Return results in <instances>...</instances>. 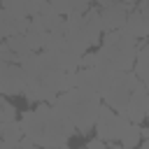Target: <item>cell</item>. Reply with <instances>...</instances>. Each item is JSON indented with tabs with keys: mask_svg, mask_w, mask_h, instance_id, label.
<instances>
[{
	"mask_svg": "<svg viewBox=\"0 0 149 149\" xmlns=\"http://www.w3.org/2000/svg\"><path fill=\"white\" fill-rule=\"evenodd\" d=\"M93 5V0H70V7H72V12H86L88 7Z\"/></svg>",
	"mask_w": 149,
	"mask_h": 149,
	"instance_id": "cell-16",
	"label": "cell"
},
{
	"mask_svg": "<svg viewBox=\"0 0 149 149\" xmlns=\"http://www.w3.org/2000/svg\"><path fill=\"white\" fill-rule=\"evenodd\" d=\"M130 119H126L121 112H114L109 105H100V112H98V119H95V126H93V133L98 137H102L107 142V147H121L119 140L121 135L130 128Z\"/></svg>",
	"mask_w": 149,
	"mask_h": 149,
	"instance_id": "cell-4",
	"label": "cell"
},
{
	"mask_svg": "<svg viewBox=\"0 0 149 149\" xmlns=\"http://www.w3.org/2000/svg\"><path fill=\"white\" fill-rule=\"evenodd\" d=\"M123 30L130 33L133 37H137V40H144V37H149V21H147V19L133 7V9L128 12V16H126Z\"/></svg>",
	"mask_w": 149,
	"mask_h": 149,
	"instance_id": "cell-9",
	"label": "cell"
},
{
	"mask_svg": "<svg viewBox=\"0 0 149 149\" xmlns=\"http://www.w3.org/2000/svg\"><path fill=\"white\" fill-rule=\"evenodd\" d=\"M93 2H100V0H93Z\"/></svg>",
	"mask_w": 149,
	"mask_h": 149,
	"instance_id": "cell-21",
	"label": "cell"
},
{
	"mask_svg": "<svg viewBox=\"0 0 149 149\" xmlns=\"http://www.w3.org/2000/svg\"><path fill=\"white\" fill-rule=\"evenodd\" d=\"M47 2H49V5H51V7H54L58 14H61V16H68V14L72 12V7H70V0H47Z\"/></svg>",
	"mask_w": 149,
	"mask_h": 149,
	"instance_id": "cell-15",
	"label": "cell"
},
{
	"mask_svg": "<svg viewBox=\"0 0 149 149\" xmlns=\"http://www.w3.org/2000/svg\"><path fill=\"white\" fill-rule=\"evenodd\" d=\"M140 142H142V137H140V123H130V128L121 135V140H119V144L123 147V149H133V147H140Z\"/></svg>",
	"mask_w": 149,
	"mask_h": 149,
	"instance_id": "cell-12",
	"label": "cell"
},
{
	"mask_svg": "<svg viewBox=\"0 0 149 149\" xmlns=\"http://www.w3.org/2000/svg\"><path fill=\"white\" fill-rule=\"evenodd\" d=\"M144 121H147V123H149V112H147V116H144Z\"/></svg>",
	"mask_w": 149,
	"mask_h": 149,
	"instance_id": "cell-20",
	"label": "cell"
},
{
	"mask_svg": "<svg viewBox=\"0 0 149 149\" xmlns=\"http://www.w3.org/2000/svg\"><path fill=\"white\" fill-rule=\"evenodd\" d=\"M100 7V23H102V30H116V28H123L126 23V16L130 12L128 5H123L121 0H100L95 2Z\"/></svg>",
	"mask_w": 149,
	"mask_h": 149,
	"instance_id": "cell-6",
	"label": "cell"
},
{
	"mask_svg": "<svg viewBox=\"0 0 149 149\" xmlns=\"http://www.w3.org/2000/svg\"><path fill=\"white\" fill-rule=\"evenodd\" d=\"M28 26H30V16H26V14H16V12H9V9L0 7V30H2L5 37L26 33Z\"/></svg>",
	"mask_w": 149,
	"mask_h": 149,
	"instance_id": "cell-7",
	"label": "cell"
},
{
	"mask_svg": "<svg viewBox=\"0 0 149 149\" xmlns=\"http://www.w3.org/2000/svg\"><path fill=\"white\" fill-rule=\"evenodd\" d=\"M21 137H23V126H21L19 119H12V121L0 123V142H2V149L16 147Z\"/></svg>",
	"mask_w": 149,
	"mask_h": 149,
	"instance_id": "cell-10",
	"label": "cell"
},
{
	"mask_svg": "<svg viewBox=\"0 0 149 149\" xmlns=\"http://www.w3.org/2000/svg\"><path fill=\"white\" fill-rule=\"evenodd\" d=\"M140 137H142V140H147V137H149V126H147V128H142V126H140Z\"/></svg>",
	"mask_w": 149,
	"mask_h": 149,
	"instance_id": "cell-18",
	"label": "cell"
},
{
	"mask_svg": "<svg viewBox=\"0 0 149 149\" xmlns=\"http://www.w3.org/2000/svg\"><path fill=\"white\" fill-rule=\"evenodd\" d=\"M5 42H7V47L19 56V58H23V56H28L33 49L28 47V40H26V35L23 33H19V35H9V37H5Z\"/></svg>",
	"mask_w": 149,
	"mask_h": 149,
	"instance_id": "cell-11",
	"label": "cell"
},
{
	"mask_svg": "<svg viewBox=\"0 0 149 149\" xmlns=\"http://www.w3.org/2000/svg\"><path fill=\"white\" fill-rule=\"evenodd\" d=\"M26 86V70L21 63L0 61V93L2 95H19Z\"/></svg>",
	"mask_w": 149,
	"mask_h": 149,
	"instance_id": "cell-5",
	"label": "cell"
},
{
	"mask_svg": "<svg viewBox=\"0 0 149 149\" xmlns=\"http://www.w3.org/2000/svg\"><path fill=\"white\" fill-rule=\"evenodd\" d=\"M105 147H107V142H105L102 137H98V135L86 142V149H105Z\"/></svg>",
	"mask_w": 149,
	"mask_h": 149,
	"instance_id": "cell-17",
	"label": "cell"
},
{
	"mask_svg": "<svg viewBox=\"0 0 149 149\" xmlns=\"http://www.w3.org/2000/svg\"><path fill=\"white\" fill-rule=\"evenodd\" d=\"M16 116H19V109L7 100V95H2V93H0V123L12 121V119H16Z\"/></svg>",
	"mask_w": 149,
	"mask_h": 149,
	"instance_id": "cell-13",
	"label": "cell"
},
{
	"mask_svg": "<svg viewBox=\"0 0 149 149\" xmlns=\"http://www.w3.org/2000/svg\"><path fill=\"white\" fill-rule=\"evenodd\" d=\"M51 105H56V107L74 123V128H77L79 135H88V133L93 130V126H95V119H98L102 98H100V93L93 91V88L72 86V88H68V91H61Z\"/></svg>",
	"mask_w": 149,
	"mask_h": 149,
	"instance_id": "cell-2",
	"label": "cell"
},
{
	"mask_svg": "<svg viewBox=\"0 0 149 149\" xmlns=\"http://www.w3.org/2000/svg\"><path fill=\"white\" fill-rule=\"evenodd\" d=\"M137 47H140V40L133 37L130 33H126L123 28L105 30L95 56H98V63H105V65L114 68L116 72H123V70H133Z\"/></svg>",
	"mask_w": 149,
	"mask_h": 149,
	"instance_id": "cell-3",
	"label": "cell"
},
{
	"mask_svg": "<svg viewBox=\"0 0 149 149\" xmlns=\"http://www.w3.org/2000/svg\"><path fill=\"white\" fill-rule=\"evenodd\" d=\"M19 121L37 147H68L70 137L77 133L74 123L51 102H37V107L26 109Z\"/></svg>",
	"mask_w": 149,
	"mask_h": 149,
	"instance_id": "cell-1",
	"label": "cell"
},
{
	"mask_svg": "<svg viewBox=\"0 0 149 149\" xmlns=\"http://www.w3.org/2000/svg\"><path fill=\"white\" fill-rule=\"evenodd\" d=\"M84 35H86V40L91 42V47H95L98 42H100V37H102V23H100V7L98 5H91L86 12H84Z\"/></svg>",
	"mask_w": 149,
	"mask_h": 149,
	"instance_id": "cell-8",
	"label": "cell"
},
{
	"mask_svg": "<svg viewBox=\"0 0 149 149\" xmlns=\"http://www.w3.org/2000/svg\"><path fill=\"white\" fill-rule=\"evenodd\" d=\"M2 40H5V35H2V30H0V42H2Z\"/></svg>",
	"mask_w": 149,
	"mask_h": 149,
	"instance_id": "cell-19",
	"label": "cell"
},
{
	"mask_svg": "<svg viewBox=\"0 0 149 149\" xmlns=\"http://www.w3.org/2000/svg\"><path fill=\"white\" fill-rule=\"evenodd\" d=\"M0 61H7V63H21V58H19V56L7 47V42H5V40L0 42Z\"/></svg>",
	"mask_w": 149,
	"mask_h": 149,
	"instance_id": "cell-14",
	"label": "cell"
}]
</instances>
